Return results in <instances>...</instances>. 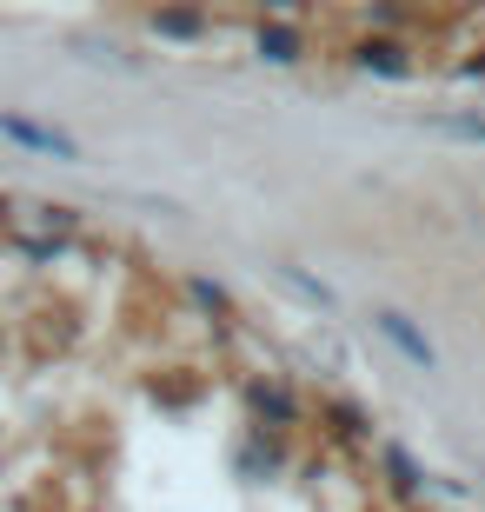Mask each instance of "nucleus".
<instances>
[{
  "label": "nucleus",
  "mask_w": 485,
  "mask_h": 512,
  "mask_svg": "<svg viewBox=\"0 0 485 512\" xmlns=\"http://www.w3.org/2000/svg\"><path fill=\"white\" fill-rule=\"evenodd\" d=\"M379 333H386V340H392V346H399V353H406V360H412V366H432V346H426V340H419V333H412V326H406V320H399V313H379Z\"/></svg>",
  "instance_id": "obj_1"
},
{
  "label": "nucleus",
  "mask_w": 485,
  "mask_h": 512,
  "mask_svg": "<svg viewBox=\"0 0 485 512\" xmlns=\"http://www.w3.org/2000/svg\"><path fill=\"white\" fill-rule=\"evenodd\" d=\"M439 133H452V140H472V147H485V120H459V114H446V120H432Z\"/></svg>",
  "instance_id": "obj_2"
}]
</instances>
